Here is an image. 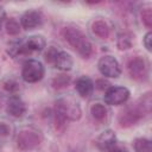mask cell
<instances>
[{
    "label": "cell",
    "mask_w": 152,
    "mask_h": 152,
    "mask_svg": "<svg viewBox=\"0 0 152 152\" xmlns=\"http://www.w3.org/2000/svg\"><path fill=\"white\" fill-rule=\"evenodd\" d=\"M62 36L83 58H88L91 55V43L89 42L88 37L78 28L64 27Z\"/></svg>",
    "instance_id": "cell-1"
},
{
    "label": "cell",
    "mask_w": 152,
    "mask_h": 152,
    "mask_svg": "<svg viewBox=\"0 0 152 152\" xmlns=\"http://www.w3.org/2000/svg\"><path fill=\"white\" fill-rule=\"evenodd\" d=\"M75 88L82 97H88L94 91V82L88 76H81L80 78H77L75 83Z\"/></svg>",
    "instance_id": "cell-13"
},
{
    "label": "cell",
    "mask_w": 152,
    "mask_h": 152,
    "mask_svg": "<svg viewBox=\"0 0 152 152\" xmlns=\"http://www.w3.org/2000/svg\"><path fill=\"white\" fill-rule=\"evenodd\" d=\"M44 66L37 59H28L24 63L21 70V77L27 83H36L44 76Z\"/></svg>",
    "instance_id": "cell-5"
},
{
    "label": "cell",
    "mask_w": 152,
    "mask_h": 152,
    "mask_svg": "<svg viewBox=\"0 0 152 152\" xmlns=\"http://www.w3.org/2000/svg\"><path fill=\"white\" fill-rule=\"evenodd\" d=\"M46 45L45 38L40 34H36V36H31L27 39L23 40V50H24V55H28L32 52H40L44 50Z\"/></svg>",
    "instance_id": "cell-9"
},
{
    "label": "cell",
    "mask_w": 152,
    "mask_h": 152,
    "mask_svg": "<svg viewBox=\"0 0 152 152\" xmlns=\"http://www.w3.org/2000/svg\"><path fill=\"white\" fill-rule=\"evenodd\" d=\"M2 86H4V88L7 90V91H10V93H14V91H17L18 89H19V84L17 83V81H14V80H6V81H4V83H2Z\"/></svg>",
    "instance_id": "cell-23"
},
{
    "label": "cell",
    "mask_w": 152,
    "mask_h": 152,
    "mask_svg": "<svg viewBox=\"0 0 152 152\" xmlns=\"http://www.w3.org/2000/svg\"><path fill=\"white\" fill-rule=\"evenodd\" d=\"M107 86H108V82H106L104 80H97V81L95 82V86H94V87H96V88L100 89V90H103L104 88H107Z\"/></svg>",
    "instance_id": "cell-26"
},
{
    "label": "cell",
    "mask_w": 152,
    "mask_h": 152,
    "mask_svg": "<svg viewBox=\"0 0 152 152\" xmlns=\"http://www.w3.org/2000/svg\"><path fill=\"white\" fill-rule=\"evenodd\" d=\"M95 144H96V146H97L99 150L104 151V152H108L113 146L116 145V135H115V133L112 129L103 131L97 137Z\"/></svg>",
    "instance_id": "cell-11"
},
{
    "label": "cell",
    "mask_w": 152,
    "mask_h": 152,
    "mask_svg": "<svg viewBox=\"0 0 152 152\" xmlns=\"http://www.w3.org/2000/svg\"><path fill=\"white\" fill-rule=\"evenodd\" d=\"M69 83H70V76H66V75H58L52 81V86L56 89L65 88V87H68Z\"/></svg>",
    "instance_id": "cell-21"
},
{
    "label": "cell",
    "mask_w": 152,
    "mask_h": 152,
    "mask_svg": "<svg viewBox=\"0 0 152 152\" xmlns=\"http://www.w3.org/2000/svg\"><path fill=\"white\" fill-rule=\"evenodd\" d=\"M133 44V34L129 32H122L118 36L116 39V46L119 50H128L132 48Z\"/></svg>",
    "instance_id": "cell-16"
},
{
    "label": "cell",
    "mask_w": 152,
    "mask_h": 152,
    "mask_svg": "<svg viewBox=\"0 0 152 152\" xmlns=\"http://www.w3.org/2000/svg\"><path fill=\"white\" fill-rule=\"evenodd\" d=\"M129 90L122 86L109 87L104 93V102L110 106H118L125 103L129 99Z\"/></svg>",
    "instance_id": "cell-6"
},
{
    "label": "cell",
    "mask_w": 152,
    "mask_h": 152,
    "mask_svg": "<svg viewBox=\"0 0 152 152\" xmlns=\"http://www.w3.org/2000/svg\"><path fill=\"white\" fill-rule=\"evenodd\" d=\"M5 27H6V32H7L8 34H11V36H15V34H18L19 31H20V25H19V23H18L15 19H13V18H10V19L6 20Z\"/></svg>",
    "instance_id": "cell-20"
},
{
    "label": "cell",
    "mask_w": 152,
    "mask_h": 152,
    "mask_svg": "<svg viewBox=\"0 0 152 152\" xmlns=\"http://www.w3.org/2000/svg\"><path fill=\"white\" fill-rule=\"evenodd\" d=\"M90 114L95 120H103L107 115V109L101 103H94L90 107Z\"/></svg>",
    "instance_id": "cell-18"
},
{
    "label": "cell",
    "mask_w": 152,
    "mask_h": 152,
    "mask_svg": "<svg viewBox=\"0 0 152 152\" xmlns=\"http://www.w3.org/2000/svg\"><path fill=\"white\" fill-rule=\"evenodd\" d=\"M133 147L135 152H152L151 141L146 138H137L133 141Z\"/></svg>",
    "instance_id": "cell-17"
},
{
    "label": "cell",
    "mask_w": 152,
    "mask_h": 152,
    "mask_svg": "<svg viewBox=\"0 0 152 152\" xmlns=\"http://www.w3.org/2000/svg\"><path fill=\"white\" fill-rule=\"evenodd\" d=\"M146 115V112L141 107L140 102L137 101L129 106H127L119 115V124L122 127H129L139 121L142 116Z\"/></svg>",
    "instance_id": "cell-3"
},
{
    "label": "cell",
    "mask_w": 152,
    "mask_h": 152,
    "mask_svg": "<svg viewBox=\"0 0 152 152\" xmlns=\"http://www.w3.org/2000/svg\"><path fill=\"white\" fill-rule=\"evenodd\" d=\"M5 18H6V12H5L4 7H1V6H0V26H1V24L4 23Z\"/></svg>",
    "instance_id": "cell-29"
},
{
    "label": "cell",
    "mask_w": 152,
    "mask_h": 152,
    "mask_svg": "<svg viewBox=\"0 0 152 152\" xmlns=\"http://www.w3.org/2000/svg\"><path fill=\"white\" fill-rule=\"evenodd\" d=\"M10 134V127L6 124H0V135H8Z\"/></svg>",
    "instance_id": "cell-27"
},
{
    "label": "cell",
    "mask_w": 152,
    "mask_h": 152,
    "mask_svg": "<svg viewBox=\"0 0 152 152\" xmlns=\"http://www.w3.org/2000/svg\"><path fill=\"white\" fill-rule=\"evenodd\" d=\"M128 74L133 80L137 81H144L147 78L148 75V68H147V63L145 59H142L141 57H135L132 61H129L128 63Z\"/></svg>",
    "instance_id": "cell-8"
},
{
    "label": "cell",
    "mask_w": 152,
    "mask_h": 152,
    "mask_svg": "<svg viewBox=\"0 0 152 152\" xmlns=\"http://www.w3.org/2000/svg\"><path fill=\"white\" fill-rule=\"evenodd\" d=\"M55 65L57 69L62 71H69L74 65L72 57L65 51H59L55 59Z\"/></svg>",
    "instance_id": "cell-14"
},
{
    "label": "cell",
    "mask_w": 152,
    "mask_h": 152,
    "mask_svg": "<svg viewBox=\"0 0 152 152\" xmlns=\"http://www.w3.org/2000/svg\"><path fill=\"white\" fill-rule=\"evenodd\" d=\"M42 142V135L37 129L24 128L17 135V146L23 151H28L37 147Z\"/></svg>",
    "instance_id": "cell-4"
},
{
    "label": "cell",
    "mask_w": 152,
    "mask_h": 152,
    "mask_svg": "<svg viewBox=\"0 0 152 152\" xmlns=\"http://www.w3.org/2000/svg\"><path fill=\"white\" fill-rule=\"evenodd\" d=\"M91 30H93V33L101 39H106L109 37V26L104 20H101V19L95 20L91 25Z\"/></svg>",
    "instance_id": "cell-15"
},
{
    "label": "cell",
    "mask_w": 152,
    "mask_h": 152,
    "mask_svg": "<svg viewBox=\"0 0 152 152\" xmlns=\"http://www.w3.org/2000/svg\"><path fill=\"white\" fill-rule=\"evenodd\" d=\"M6 110L10 115H12L14 118H20L26 113V104L19 96L13 95L10 97V100L7 102Z\"/></svg>",
    "instance_id": "cell-12"
},
{
    "label": "cell",
    "mask_w": 152,
    "mask_h": 152,
    "mask_svg": "<svg viewBox=\"0 0 152 152\" xmlns=\"http://www.w3.org/2000/svg\"><path fill=\"white\" fill-rule=\"evenodd\" d=\"M58 52H59V51H57L55 48H50V49L48 50V52L45 53V59H46L49 63H55V59H56Z\"/></svg>",
    "instance_id": "cell-24"
},
{
    "label": "cell",
    "mask_w": 152,
    "mask_h": 152,
    "mask_svg": "<svg viewBox=\"0 0 152 152\" xmlns=\"http://www.w3.org/2000/svg\"><path fill=\"white\" fill-rule=\"evenodd\" d=\"M7 53L12 57H18L20 55H24L23 52V40H15L8 44L7 48Z\"/></svg>",
    "instance_id": "cell-19"
},
{
    "label": "cell",
    "mask_w": 152,
    "mask_h": 152,
    "mask_svg": "<svg viewBox=\"0 0 152 152\" xmlns=\"http://www.w3.org/2000/svg\"><path fill=\"white\" fill-rule=\"evenodd\" d=\"M97 68H99V71L106 77L116 78L121 74L120 64L113 56H103V57H101L99 63H97Z\"/></svg>",
    "instance_id": "cell-7"
},
{
    "label": "cell",
    "mask_w": 152,
    "mask_h": 152,
    "mask_svg": "<svg viewBox=\"0 0 152 152\" xmlns=\"http://www.w3.org/2000/svg\"><path fill=\"white\" fill-rule=\"evenodd\" d=\"M43 23V15L38 11H26L21 18H20V24L25 30H32L34 27H38Z\"/></svg>",
    "instance_id": "cell-10"
},
{
    "label": "cell",
    "mask_w": 152,
    "mask_h": 152,
    "mask_svg": "<svg viewBox=\"0 0 152 152\" xmlns=\"http://www.w3.org/2000/svg\"><path fill=\"white\" fill-rule=\"evenodd\" d=\"M151 42H152V33H151V32H147V33L145 34L144 39H142L144 46L146 48L147 51H152V44H151Z\"/></svg>",
    "instance_id": "cell-25"
},
{
    "label": "cell",
    "mask_w": 152,
    "mask_h": 152,
    "mask_svg": "<svg viewBox=\"0 0 152 152\" xmlns=\"http://www.w3.org/2000/svg\"><path fill=\"white\" fill-rule=\"evenodd\" d=\"M141 19H142L144 25L147 28H151L152 27V11H151L150 7L142 10V12H141Z\"/></svg>",
    "instance_id": "cell-22"
},
{
    "label": "cell",
    "mask_w": 152,
    "mask_h": 152,
    "mask_svg": "<svg viewBox=\"0 0 152 152\" xmlns=\"http://www.w3.org/2000/svg\"><path fill=\"white\" fill-rule=\"evenodd\" d=\"M55 110L58 114H61L65 120H70V121H76L82 115V110L78 102L70 96L58 99L56 101Z\"/></svg>",
    "instance_id": "cell-2"
},
{
    "label": "cell",
    "mask_w": 152,
    "mask_h": 152,
    "mask_svg": "<svg viewBox=\"0 0 152 152\" xmlns=\"http://www.w3.org/2000/svg\"><path fill=\"white\" fill-rule=\"evenodd\" d=\"M108 152H127V148L124 147V146H118V145H115V146H113Z\"/></svg>",
    "instance_id": "cell-28"
}]
</instances>
